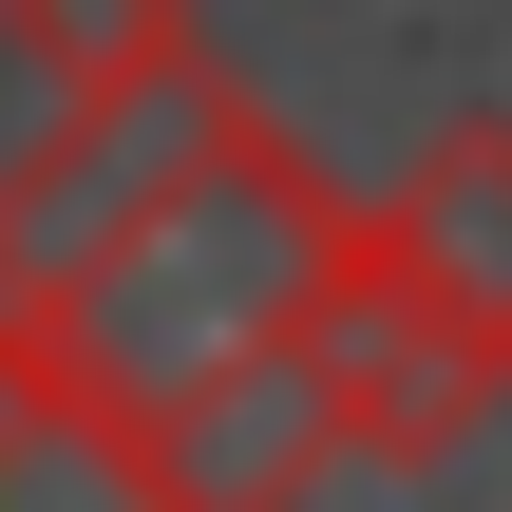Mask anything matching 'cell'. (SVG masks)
Here are the masks:
<instances>
[{
    "instance_id": "obj_3",
    "label": "cell",
    "mask_w": 512,
    "mask_h": 512,
    "mask_svg": "<svg viewBox=\"0 0 512 512\" xmlns=\"http://www.w3.org/2000/svg\"><path fill=\"white\" fill-rule=\"evenodd\" d=\"M228 95H247V76H228L209 38H171V57H133V76H76L57 133L0 171V304H38V285H57V266H76V247H95V228H114L209 114H228Z\"/></svg>"
},
{
    "instance_id": "obj_6",
    "label": "cell",
    "mask_w": 512,
    "mask_h": 512,
    "mask_svg": "<svg viewBox=\"0 0 512 512\" xmlns=\"http://www.w3.org/2000/svg\"><path fill=\"white\" fill-rule=\"evenodd\" d=\"M0 512H152L133 418H95V399L19 342V304H0Z\"/></svg>"
},
{
    "instance_id": "obj_1",
    "label": "cell",
    "mask_w": 512,
    "mask_h": 512,
    "mask_svg": "<svg viewBox=\"0 0 512 512\" xmlns=\"http://www.w3.org/2000/svg\"><path fill=\"white\" fill-rule=\"evenodd\" d=\"M323 247H342V171H323L285 114L228 95V114H209V133L114 209V228L38 285V304H19V342H38L95 418H152L171 380H209L228 342H266V323L304 304Z\"/></svg>"
},
{
    "instance_id": "obj_4",
    "label": "cell",
    "mask_w": 512,
    "mask_h": 512,
    "mask_svg": "<svg viewBox=\"0 0 512 512\" xmlns=\"http://www.w3.org/2000/svg\"><path fill=\"white\" fill-rule=\"evenodd\" d=\"M133 475H152V512H304L323 475H342L304 342L266 323V342H228L209 380H171V399L133 418Z\"/></svg>"
},
{
    "instance_id": "obj_7",
    "label": "cell",
    "mask_w": 512,
    "mask_h": 512,
    "mask_svg": "<svg viewBox=\"0 0 512 512\" xmlns=\"http://www.w3.org/2000/svg\"><path fill=\"white\" fill-rule=\"evenodd\" d=\"M190 38V0H19V57L76 95V76H133V57H171Z\"/></svg>"
},
{
    "instance_id": "obj_5",
    "label": "cell",
    "mask_w": 512,
    "mask_h": 512,
    "mask_svg": "<svg viewBox=\"0 0 512 512\" xmlns=\"http://www.w3.org/2000/svg\"><path fill=\"white\" fill-rule=\"evenodd\" d=\"M380 247H399L437 304H475V323L512 342V114H456V133L380 190Z\"/></svg>"
},
{
    "instance_id": "obj_2",
    "label": "cell",
    "mask_w": 512,
    "mask_h": 512,
    "mask_svg": "<svg viewBox=\"0 0 512 512\" xmlns=\"http://www.w3.org/2000/svg\"><path fill=\"white\" fill-rule=\"evenodd\" d=\"M285 342H304L323 437H342L361 475H437V456H475V437L512 418V342L475 323V304H437V285L380 247V209H342V247L304 266Z\"/></svg>"
}]
</instances>
